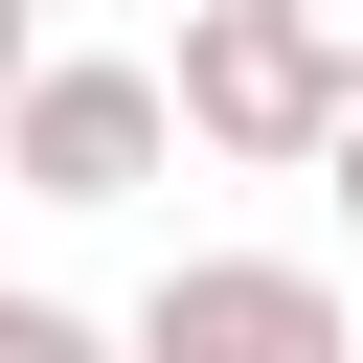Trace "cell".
I'll return each mask as SVG.
<instances>
[{"instance_id":"6da1fadb","label":"cell","mask_w":363,"mask_h":363,"mask_svg":"<svg viewBox=\"0 0 363 363\" xmlns=\"http://www.w3.org/2000/svg\"><path fill=\"white\" fill-rule=\"evenodd\" d=\"M159 91H182V136L204 159H272V182H318L340 159V45L295 23V0H182V45H159Z\"/></svg>"},{"instance_id":"7a4b0ae2","label":"cell","mask_w":363,"mask_h":363,"mask_svg":"<svg viewBox=\"0 0 363 363\" xmlns=\"http://www.w3.org/2000/svg\"><path fill=\"white\" fill-rule=\"evenodd\" d=\"M159 159H182V91H159L136 45H45V68H23V113H0V182H23V204H68V227H91V204H136Z\"/></svg>"},{"instance_id":"3957f363","label":"cell","mask_w":363,"mask_h":363,"mask_svg":"<svg viewBox=\"0 0 363 363\" xmlns=\"http://www.w3.org/2000/svg\"><path fill=\"white\" fill-rule=\"evenodd\" d=\"M113 363H363V318H340L318 250H182V272L113 318Z\"/></svg>"},{"instance_id":"277c9868","label":"cell","mask_w":363,"mask_h":363,"mask_svg":"<svg viewBox=\"0 0 363 363\" xmlns=\"http://www.w3.org/2000/svg\"><path fill=\"white\" fill-rule=\"evenodd\" d=\"M0 363H113V318H68V295L23 272V318H0Z\"/></svg>"},{"instance_id":"5b68a950","label":"cell","mask_w":363,"mask_h":363,"mask_svg":"<svg viewBox=\"0 0 363 363\" xmlns=\"http://www.w3.org/2000/svg\"><path fill=\"white\" fill-rule=\"evenodd\" d=\"M23 68H45V23H23V0H0V113H23Z\"/></svg>"},{"instance_id":"8992f818","label":"cell","mask_w":363,"mask_h":363,"mask_svg":"<svg viewBox=\"0 0 363 363\" xmlns=\"http://www.w3.org/2000/svg\"><path fill=\"white\" fill-rule=\"evenodd\" d=\"M295 23H318V45H340V91H363V0H295Z\"/></svg>"},{"instance_id":"52a82bcc","label":"cell","mask_w":363,"mask_h":363,"mask_svg":"<svg viewBox=\"0 0 363 363\" xmlns=\"http://www.w3.org/2000/svg\"><path fill=\"white\" fill-rule=\"evenodd\" d=\"M318 204H340V227H363V113H340V159H318Z\"/></svg>"},{"instance_id":"ba28073f","label":"cell","mask_w":363,"mask_h":363,"mask_svg":"<svg viewBox=\"0 0 363 363\" xmlns=\"http://www.w3.org/2000/svg\"><path fill=\"white\" fill-rule=\"evenodd\" d=\"M0 318H23V272H0Z\"/></svg>"},{"instance_id":"9c48e42d","label":"cell","mask_w":363,"mask_h":363,"mask_svg":"<svg viewBox=\"0 0 363 363\" xmlns=\"http://www.w3.org/2000/svg\"><path fill=\"white\" fill-rule=\"evenodd\" d=\"M23 23H45V0H23Z\"/></svg>"}]
</instances>
